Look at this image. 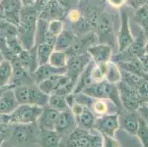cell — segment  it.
Segmentation results:
<instances>
[{
  "label": "cell",
  "mask_w": 148,
  "mask_h": 147,
  "mask_svg": "<svg viewBox=\"0 0 148 147\" xmlns=\"http://www.w3.org/2000/svg\"><path fill=\"white\" fill-rule=\"evenodd\" d=\"M81 93L92 99H109L116 105L119 111H122L124 109L119 98L117 85L109 83L106 79L89 85Z\"/></svg>",
  "instance_id": "cell-1"
},
{
  "label": "cell",
  "mask_w": 148,
  "mask_h": 147,
  "mask_svg": "<svg viewBox=\"0 0 148 147\" xmlns=\"http://www.w3.org/2000/svg\"><path fill=\"white\" fill-rule=\"evenodd\" d=\"M91 108L93 111L98 115H104L108 111V105L104 99H93L91 104Z\"/></svg>",
  "instance_id": "cell-37"
},
{
  "label": "cell",
  "mask_w": 148,
  "mask_h": 147,
  "mask_svg": "<svg viewBox=\"0 0 148 147\" xmlns=\"http://www.w3.org/2000/svg\"><path fill=\"white\" fill-rule=\"evenodd\" d=\"M13 89L19 105L27 104L41 107L48 105L49 95L41 91L37 85L18 86Z\"/></svg>",
  "instance_id": "cell-2"
},
{
  "label": "cell",
  "mask_w": 148,
  "mask_h": 147,
  "mask_svg": "<svg viewBox=\"0 0 148 147\" xmlns=\"http://www.w3.org/2000/svg\"><path fill=\"white\" fill-rule=\"evenodd\" d=\"M66 72V68H56L49 63L38 66L36 71L31 74L36 85H38L42 81L56 75H64Z\"/></svg>",
  "instance_id": "cell-20"
},
{
  "label": "cell",
  "mask_w": 148,
  "mask_h": 147,
  "mask_svg": "<svg viewBox=\"0 0 148 147\" xmlns=\"http://www.w3.org/2000/svg\"><path fill=\"white\" fill-rule=\"evenodd\" d=\"M136 18L140 26L148 36V9L145 6H142L136 10Z\"/></svg>",
  "instance_id": "cell-35"
},
{
  "label": "cell",
  "mask_w": 148,
  "mask_h": 147,
  "mask_svg": "<svg viewBox=\"0 0 148 147\" xmlns=\"http://www.w3.org/2000/svg\"><path fill=\"white\" fill-rule=\"evenodd\" d=\"M77 127L75 116L71 109L59 113L55 130L63 138L68 136Z\"/></svg>",
  "instance_id": "cell-13"
},
{
  "label": "cell",
  "mask_w": 148,
  "mask_h": 147,
  "mask_svg": "<svg viewBox=\"0 0 148 147\" xmlns=\"http://www.w3.org/2000/svg\"><path fill=\"white\" fill-rule=\"evenodd\" d=\"M87 52L97 65L108 63L112 58V47L108 44H99L91 46Z\"/></svg>",
  "instance_id": "cell-19"
},
{
  "label": "cell",
  "mask_w": 148,
  "mask_h": 147,
  "mask_svg": "<svg viewBox=\"0 0 148 147\" xmlns=\"http://www.w3.org/2000/svg\"><path fill=\"white\" fill-rule=\"evenodd\" d=\"M37 23H19L17 38L24 49H29L35 46Z\"/></svg>",
  "instance_id": "cell-15"
},
{
  "label": "cell",
  "mask_w": 148,
  "mask_h": 147,
  "mask_svg": "<svg viewBox=\"0 0 148 147\" xmlns=\"http://www.w3.org/2000/svg\"><path fill=\"white\" fill-rule=\"evenodd\" d=\"M18 27L16 25L5 19L0 20V40L17 37Z\"/></svg>",
  "instance_id": "cell-29"
},
{
  "label": "cell",
  "mask_w": 148,
  "mask_h": 147,
  "mask_svg": "<svg viewBox=\"0 0 148 147\" xmlns=\"http://www.w3.org/2000/svg\"><path fill=\"white\" fill-rule=\"evenodd\" d=\"M51 1H52V0H36L34 6L35 8L41 13V10H42L43 9L51 2Z\"/></svg>",
  "instance_id": "cell-44"
},
{
  "label": "cell",
  "mask_w": 148,
  "mask_h": 147,
  "mask_svg": "<svg viewBox=\"0 0 148 147\" xmlns=\"http://www.w3.org/2000/svg\"><path fill=\"white\" fill-rule=\"evenodd\" d=\"M48 29L51 34L57 37L64 30V22L62 20H52L48 22Z\"/></svg>",
  "instance_id": "cell-38"
},
{
  "label": "cell",
  "mask_w": 148,
  "mask_h": 147,
  "mask_svg": "<svg viewBox=\"0 0 148 147\" xmlns=\"http://www.w3.org/2000/svg\"><path fill=\"white\" fill-rule=\"evenodd\" d=\"M95 64V62L91 60L89 64L87 66L86 68H85L84 71L82 72V74L80 75L78 79H77V84L72 94H80L83 91V89L86 88L89 85L94 83V81L91 78V70H92Z\"/></svg>",
  "instance_id": "cell-25"
},
{
  "label": "cell",
  "mask_w": 148,
  "mask_h": 147,
  "mask_svg": "<svg viewBox=\"0 0 148 147\" xmlns=\"http://www.w3.org/2000/svg\"><path fill=\"white\" fill-rule=\"evenodd\" d=\"M136 135L139 138L143 147H148V123L142 116H139L138 127Z\"/></svg>",
  "instance_id": "cell-34"
},
{
  "label": "cell",
  "mask_w": 148,
  "mask_h": 147,
  "mask_svg": "<svg viewBox=\"0 0 148 147\" xmlns=\"http://www.w3.org/2000/svg\"><path fill=\"white\" fill-rule=\"evenodd\" d=\"M36 46L38 66L48 63L49 57L54 51V46L46 44H41Z\"/></svg>",
  "instance_id": "cell-30"
},
{
  "label": "cell",
  "mask_w": 148,
  "mask_h": 147,
  "mask_svg": "<svg viewBox=\"0 0 148 147\" xmlns=\"http://www.w3.org/2000/svg\"><path fill=\"white\" fill-rule=\"evenodd\" d=\"M105 79L112 84H116L122 79L119 66L114 62L109 61L107 63V71Z\"/></svg>",
  "instance_id": "cell-31"
},
{
  "label": "cell",
  "mask_w": 148,
  "mask_h": 147,
  "mask_svg": "<svg viewBox=\"0 0 148 147\" xmlns=\"http://www.w3.org/2000/svg\"><path fill=\"white\" fill-rule=\"evenodd\" d=\"M116 85L123 108L129 112H135L142 102L136 90L126 85L122 81L119 82Z\"/></svg>",
  "instance_id": "cell-6"
},
{
  "label": "cell",
  "mask_w": 148,
  "mask_h": 147,
  "mask_svg": "<svg viewBox=\"0 0 148 147\" xmlns=\"http://www.w3.org/2000/svg\"><path fill=\"white\" fill-rule=\"evenodd\" d=\"M17 101L13 88L7 86L0 91V114L10 115L18 107Z\"/></svg>",
  "instance_id": "cell-17"
},
{
  "label": "cell",
  "mask_w": 148,
  "mask_h": 147,
  "mask_svg": "<svg viewBox=\"0 0 148 147\" xmlns=\"http://www.w3.org/2000/svg\"><path fill=\"white\" fill-rule=\"evenodd\" d=\"M119 128V113H116L104 114L96 118L93 129L99 132L101 135L114 137Z\"/></svg>",
  "instance_id": "cell-9"
},
{
  "label": "cell",
  "mask_w": 148,
  "mask_h": 147,
  "mask_svg": "<svg viewBox=\"0 0 148 147\" xmlns=\"http://www.w3.org/2000/svg\"><path fill=\"white\" fill-rule=\"evenodd\" d=\"M121 77H122L121 81H122L126 85H129L130 87L136 89V90L138 88L139 85L145 79L141 77L135 75V74L124 71V70L121 71Z\"/></svg>",
  "instance_id": "cell-33"
},
{
  "label": "cell",
  "mask_w": 148,
  "mask_h": 147,
  "mask_svg": "<svg viewBox=\"0 0 148 147\" xmlns=\"http://www.w3.org/2000/svg\"><path fill=\"white\" fill-rule=\"evenodd\" d=\"M139 116H140L135 112H130V113L126 115L122 119L121 124L122 129L129 134L136 135L138 127Z\"/></svg>",
  "instance_id": "cell-26"
},
{
  "label": "cell",
  "mask_w": 148,
  "mask_h": 147,
  "mask_svg": "<svg viewBox=\"0 0 148 147\" xmlns=\"http://www.w3.org/2000/svg\"><path fill=\"white\" fill-rule=\"evenodd\" d=\"M72 79L66 74L56 75L42 81L38 85V87L47 95H51L52 94H56L60 89L66 85Z\"/></svg>",
  "instance_id": "cell-16"
},
{
  "label": "cell",
  "mask_w": 148,
  "mask_h": 147,
  "mask_svg": "<svg viewBox=\"0 0 148 147\" xmlns=\"http://www.w3.org/2000/svg\"><path fill=\"white\" fill-rule=\"evenodd\" d=\"M21 2H22V5L29 6V5H34L36 0H21Z\"/></svg>",
  "instance_id": "cell-47"
},
{
  "label": "cell",
  "mask_w": 148,
  "mask_h": 147,
  "mask_svg": "<svg viewBox=\"0 0 148 147\" xmlns=\"http://www.w3.org/2000/svg\"><path fill=\"white\" fill-rule=\"evenodd\" d=\"M67 16H68L69 19V21H71V22L75 23L80 20V18H81L82 15L80 14V12H79L78 10L74 9V10H69L68 14H67Z\"/></svg>",
  "instance_id": "cell-42"
},
{
  "label": "cell",
  "mask_w": 148,
  "mask_h": 147,
  "mask_svg": "<svg viewBox=\"0 0 148 147\" xmlns=\"http://www.w3.org/2000/svg\"><path fill=\"white\" fill-rule=\"evenodd\" d=\"M0 91H1V89H0Z\"/></svg>",
  "instance_id": "cell-49"
},
{
  "label": "cell",
  "mask_w": 148,
  "mask_h": 147,
  "mask_svg": "<svg viewBox=\"0 0 148 147\" xmlns=\"http://www.w3.org/2000/svg\"><path fill=\"white\" fill-rule=\"evenodd\" d=\"M43 107L36 105L23 104L19 105L10 115V124L36 123L42 113Z\"/></svg>",
  "instance_id": "cell-4"
},
{
  "label": "cell",
  "mask_w": 148,
  "mask_h": 147,
  "mask_svg": "<svg viewBox=\"0 0 148 147\" xmlns=\"http://www.w3.org/2000/svg\"><path fill=\"white\" fill-rule=\"evenodd\" d=\"M107 2L113 8H119L125 4L126 0H107Z\"/></svg>",
  "instance_id": "cell-45"
},
{
  "label": "cell",
  "mask_w": 148,
  "mask_h": 147,
  "mask_svg": "<svg viewBox=\"0 0 148 147\" xmlns=\"http://www.w3.org/2000/svg\"><path fill=\"white\" fill-rule=\"evenodd\" d=\"M126 1H127L129 5L135 10H137L138 8L142 6H145L147 4H148V0H126Z\"/></svg>",
  "instance_id": "cell-43"
},
{
  "label": "cell",
  "mask_w": 148,
  "mask_h": 147,
  "mask_svg": "<svg viewBox=\"0 0 148 147\" xmlns=\"http://www.w3.org/2000/svg\"><path fill=\"white\" fill-rule=\"evenodd\" d=\"M67 58L68 57L66 52L53 51L49 57L48 63L56 68H66Z\"/></svg>",
  "instance_id": "cell-32"
},
{
  "label": "cell",
  "mask_w": 148,
  "mask_h": 147,
  "mask_svg": "<svg viewBox=\"0 0 148 147\" xmlns=\"http://www.w3.org/2000/svg\"><path fill=\"white\" fill-rule=\"evenodd\" d=\"M144 57L148 60V38L147 39L146 44H145V55L144 56Z\"/></svg>",
  "instance_id": "cell-48"
},
{
  "label": "cell",
  "mask_w": 148,
  "mask_h": 147,
  "mask_svg": "<svg viewBox=\"0 0 148 147\" xmlns=\"http://www.w3.org/2000/svg\"><path fill=\"white\" fill-rule=\"evenodd\" d=\"M5 122H9V117L8 115H5V114H0V125L2 124L5 123Z\"/></svg>",
  "instance_id": "cell-46"
},
{
  "label": "cell",
  "mask_w": 148,
  "mask_h": 147,
  "mask_svg": "<svg viewBox=\"0 0 148 147\" xmlns=\"http://www.w3.org/2000/svg\"><path fill=\"white\" fill-rule=\"evenodd\" d=\"M22 6L21 0H1L0 20L5 19L18 27Z\"/></svg>",
  "instance_id": "cell-10"
},
{
  "label": "cell",
  "mask_w": 148,
  "mask_h": 147,
  "mask_svg": "<svg viewBox=\"0 0 148 147\" xmlns=\"http://www.w3.org/2000/svg\"><path fill=\"white\" fill-rule=\"evenodd\" d=\"M0 1H1V0H0Z\"/></svg>",
  "instance_id": "cell-50"
},
{
  "label": "cell",
  "mask_w": 148,
  "mask_h": 147,
  "mask_svg": "<svg viewBox=\"0 0 148 147\" xmlns=\"http://www.w3.org/2000/svg\"><path fill=\"white\" fill-rule=\"evenodd\" d=\"M98 38L95 32H90L82 36H76L72 46L66 52L67 57L86 53L91 46L95 45Z\"/></svg>",
  "instance_id": "cell-11"
},
{
  "label": "cell",
  "mask_w": 148,
  "mask_h": 147,
  "mask_svg": "<svg viewBox=\"0 0 148 147\" xmlns=\"http://www.w3.org/2000/svg\"><path fill=\"white\" fill-rule=\"evenodd\" d=\"M61 139L56 130L38 129L36 143L39 147H60Z\"/></svg>",
  "instance_id": "cell-22"
},
{
  "label": "cell",
  "mask_w": 148,
  "mask_h": 147,
  "mask_svg": "<svg viewBox=\"0 0 148 147\" xmlns=\"http://www.w3.org/2000/svg\"><path fill=\"white\" fill-rule=\"evenodd\" d=\"M142 102H148V81L144 79L136 89Z\"/></svg>",
  "instance_id": "cell-39"
},
{
  "label": "cell",
  "mask_w": 148,
  "mask_h": 147,
  "mask_svg": "<svg viewBox=\"0 0 148 147\" xmlns=\"http://www.w3.org/2000/svg\"><path fill=\"white\" fill-rule=\"evenodd\" d=\"M103 137V147H119V143L114 137L102 135Z\"/></svg>",
  "instance_id": "cell-40"
},
{
  "label": "cell",
  "mask_w": 148,
  "mask_h": 147,
  "mask_svg": "<svg viewBox=\"0 0 148 147\" xmlns=\"http://www.w3.org/2000/svg\"><path fill=\"white\" fill-rule=\"evenodd\" d=\"M75 38L76 36L71 29H64L57 36L54 46V51L66 52L72 46Z\"/></svg>",
  "instance_id": "cell-24"
},
{
  "label": "cell",
  "mask_w": 148,
  "mask_h": 147,
  "mask_svg": "<svg viewBox=\"0 0 148 147\" xmlns=\"http://www.w3.org/2000/svg\"><path fill=\"white\" fill-rule=\"evenodd\" d=\"M11 63L13 66V72L11 79L8 86H10L13 88L18 86L31 85L36 84L30 73L22 67L16 57L12 60Z\"/></svg>",
  "instance_id": "cell-14"
},
{
  "label": "cell",
  "mask_w": 148,
  "mask_h": 147,
  "mask_svg": "<svg viewBox=\"0 0 148 147\" xmlns=\"http://www.w3.org/2000/svg\"><path fill=\"white\" fill-rule=\"evenodd\" d=\"M58 1L68 11L74 10L75 7L78 5L79 2H80V0H58Z\"/></svg>",
  "instance_id": "cell-41"
},
{
  "label": "cell",
  "mask_w": 148,
  "mask_h": 147,
  "mask_svg": "<svg viewBox=\"0 0 148 147\" xmlns=\"http://www.w3.org/2000/svg\"><path fill=\"white\" fill-rule=\"evenodd\" d=\"M59 112L51 108L49 105L43 107L42 113L36 121L38 129L55 130L56 121L58 117Z\"/></svg>",
  "instance_id": "cell-21"
},
{
  "label": "cell",
  "mask_w": 148,
  "mask_h": 147,
  "mask_svg": "<svg viewBox=\"0 0 148 147\" xmlns=\"http://www.w3.org/2000/svg\"><path fill=\"white\" fill-rule=\"evenodd\" d=\"M106 71H107V63L102 64H95L91 70V78L94 83L100 82L106 79Z\"/></svg>",
  "instance_id": "cell-36"
},
{
  "label": "cell",
  "mask_w": 148,
  "mask_h": 147,
  "mask_svg": "<svg viewBox=\"0 0 148 147\" xmlns=\"http://www.w3.org/2000/svg\"><path fill=\"white\" fill-rule=\"evenodd\" d=\"M48 105L51 108L56 110L59 113L70 109L66 100V97L56 94H52L49 95Z\"/></svg>",
  "instance_id": "cell-28"
},
{
  "label": "cell",
  "mask_w": 148,
  "mask_h": 147,
  "mask_svg": "<svg viewBox=\"0 0 148 147\" xmlns=\"http://www.w3.org/2000/svg\"><path fill=\"white\" fill-rule=\"evenodd\" d=\"M0 89H1V88H0Z\"/></svg>",
  "instance_id": "cell-51"
},
{
  "label": "cell",
  "mask_w": 148,
  "mask_h": 147,
  "mask_svg": "<svg viewBox=\"0 0 148 147\" xmlns=\"http://www.w3.org/2000/svg\"><path fill=\"white\" fill-rule=\"evenodd\" d=\"M75 116L77 127L87 130L93 129L96 118L94 113L91 111L89 107L83 106L81 112Z\"/></svg>",
  "instance_id": "cell-23"
},
{
  "label": "cell",
  "mask_w": 148,
  "mask_h": 147,
  "mask_svg": "<svg viewBox=\"0 0 148 147\" xmlns=\"http://www.w3.org/2000/svg\"><path fill=\"white\" fill-rule=\"evenodd\" d=\"M64 147H103V137L94 135L89 130L77 127L65 137Z\"/></svg>",
  "instance_id": "cell-3"
},
{
  "label": "cell",
  "mask_w": 148,
  "mask_h": 147,
  "mask_svg": "<svg viewBox=\"0 0 148 147\" xmlns=\"http://www.w3.org/2000/svg\"><path fill=\"white\" fill-rule=\"evenodd\" d=\"M95 33L100 44H108L111 47L115 46L114 24L110 16L106 12L103 11L100 14Z\"/></svg>",
  "instance_id": "cell-5"
},
{
  "label": "cell",
  "mask_w": 148,
  "mask_h": 147,
  "mask_svg": "<svg viewBox=\"0 0 148 147\" xmlns=\"http://www.w3.org/2000/svg\"><path fill=\"white\" fill-rule=\"evenodd\" d=\"M13 72L11 62L2 60L0 62V88H4L9 85Z\"/></svg>",
  "instance_id": "cell-27"
},
{
  "label": "cell",
  "mask_w": 148,
  "mask_h": 147,
  "mask_svg": "<svg viewBox=\"0 0 148 147\" xmlns=\"http://www.w3.org/2000/svg\"><path fill=\"white\" fill-rule=\"evenodd\" d=\"M12 136L19 144L36 143L38 128L36 123L11 124Z\"/></svg>",
  "instance_id": "cell-8"
},
{
  "label": "cell",
  "mask_w": 148,
  "mask_h": 147,
  "mask_svg": "<svg viewBox=\"0 0 148 147\" xmlns=\"http://www.w3.org/2000/svg\"><path fill=\"white\" fill-rule=\"evenodd\" d=\"M69 11L60 5L58 0H52L41 11L38 18L49 21L52 20L64 19Z\"/></svg>",
  "instance_id": "cell-18"
},
{
  "label": "cell",
  "mask_w": 148,
  "mask_h": 147,
  "mask_svg": "<svg viewBox=\"0 0 148 147\" xmlns=\"http://www.w3.org/2000/svg\"><path fill=\"white\" fill-rule=\"evenodd\" d=\"M120 28L118 35V52H122L128 48L134 41L129 25L128 14L125 10H120Z\"/></svg>",
  "instance_id": "cell-12"
},
{
  "label": "cell",
  "mask_w": 148,
  "mask_h": 147,
  "mask_svg": "<svg viewBox=\"0 0 148 147\" xmlns=\"http://www.w3.org/2000/svg\"><path fill=\"white\" fill-rule=\"evenodd\" d=\"M92 60L91 55L86 53L68 57L66 68V75L72 80L77 82L79 77Z\"/></svg>",
  "instance_id": "cell-7"
}]
</instances>
